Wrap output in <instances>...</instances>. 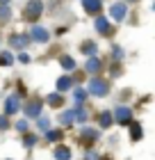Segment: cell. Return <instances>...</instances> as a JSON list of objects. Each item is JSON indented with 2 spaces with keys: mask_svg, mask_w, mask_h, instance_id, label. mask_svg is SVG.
Segmentation results:
<instances>
[{
  "mask_svg": "<svg viewBox=\"0 0 155 160\" xmlns=\"http://www.w3.org/2000/svg\"><path fill=\"white\" fill-rule=\"evenodd\" d=\"M43 12V5L39 2V0H32V2H27V9H25V16L30 21H36L39 18V14Z\"/></svg>",
  "mask_w": 155,
  "mask_h": 160,
  "instance_id": "1",
  "label": "cell"
},
{
  "mask_svg": "<svg viewBox=\"0 0 155 160\" xmlns=\"http://www.w3.org/2000/svg\"><path fill=\"white\" fill-rule=\"evenodd\" d=\"M109 14H112V18L123 21L125 14H128V7H125V2H114L112 7H109Z\"/></svg>",
  "mask_w": 155,
  "mask_h": 160,
  "instance_id": "2",
  "label": "cell"
},
{
  "mask_svg": "<svg viewBox=\"0 0 155 160\" xmlns=\"http://www.w3.org/2000/svg\"><path fill=\"white\" fill-rule=\"evenodd\" d=\"M30 37H32V39H36V41H48V30H43V28L34 25L32 30H30Z\"/></svg>",
  "mask_w": 155,
  "mask_h": 160,
  "instance_id": "3",
  "label": "cell"
},
{
  "mask_svg": "<svg viewBox=\"0 0 155 160\" xmlns=\"http://www.w3.org/2000/svg\"><path fill=\"white\" fill-rule=\"evenodd\" d=\"M89 92H94V94H98V96H103V94L107 92V85L103 82V80H91V85H89Z\"/></svg>",
  "mask_w": 155,
  "mask_h": 160,
  "instance_id": "4",
  "label": "cell"
},
{
  "mask_svg": "<svg viewBox=\"0 0 155 160\" xmlns=\"http://www.w3.org/2000/svg\"><path fill=\"white\" fill-rule=\"evenodd\" d=\"M27 41H30V34H14V37L9 39V43H12V46H16V48H23Z\"/></svg>",
  "mask_w": 155,
  "mask_h": 160,
  "instance_id": "5",
  "label": "cell"
},
{
  "mask_svg": "<svg viewBox=\"0 0 155 160\" xmlns=\"http://www.w3.org/2000/svg\"><path fill=\"white\" fill-rule=\"evenodd\" d=\"M25 112H27V117H39V112H41V103H39V101H32V103H27Z\"/></svg>",
  "mask_w": 155,
  "mask_h": 160,
  "instance_id": "6",
  "label": "cell"
},
{
  "mask_svg": "<svg viewBox=\"0 0 155 160\" xmlns=\"http://www.w3.org/2000/svg\"><path fill=\"white\" fill-rule=\"evenodd\" d=\"M82 7L89 14H96V12L100 9V0H82Z\"/></svg>",
  "mask_w": 155,
  "mask_h": 160,
  "instance_id": "7",
  "label": "cell"
},
{
  "mask_svg": "<svg viewBox=\"0 0 155 160\" xmlns=\"http://www.w3.org/2000/svg\"><path fill=\"white\" fill-rule=\"evenodd\" d=\"M96 30L103 32V34H107V32H109V23H107V18H105V16H98V18H96Z\"/></svg>",
  "mask_w": 155,
  "mask_h": 160,
  "instance_id": "8",
  "label": "cell"
},
{
  "mask_svg": "<svg viewBox=\"0 0 155 160\" xmlns=\"http://www.w3.org/2000/svg\"><path fill=\"white\" fill-rule=\"evenodd\" d=\"M5 110L9 112V114H14V112H16V110H18V96H9V98H7Z\"/></svg>",
  "mask_w": 155,
  "mask_h": 160,
  "instance_id": "9",
  "label": "cell"
},
{
  "mask_svg": "<svg viewBox=\"0 0 155 160\" xmlns=\"http://www.w3.org/2000/svg\"><path fill=\"white\" fill-rule=\"evenodd\" d=\"M116 121L119 123H128L130 121V110L128 108H119V110H116Z\"/></svg>",
  "mask_w": 155,
  "mask_h": 160,
  "instance_id": "10",
  "label": "cell"
},
{
  "mask_svg": "<svg viewBox=\"0 0 155 160\" xmlns=\"http://www.w3.org/2000/svg\"><path fill=\"white\" fill-rule=\"evenodd\" d=\"M100 67H103V62H98L96 57H91V60L87 62V71H91V73H96V71H98Z\"/></svg>",
  "mask_w": 155,
  "mask_h": 160,
  "instance_id": "11",
  "label": "cell"
},
{
  "mask_svg": "<svg viewBox=\"0 0 155 160\" xmlns=\"http://www.w3.org/2000/svg\"><path fill=\"white\" fill-rule=\"evenodd\" d=\"M55 158H57V160H69V158H71V153H69V149L60 147V149L55 151Z\"/></svg>",
  "mask_w": 155,
  "mask_h": 160,
  "instance_id": "12",
  "label": "cell"
},
{
  "mask_svg": "<svg viewBox=\"0 0 155 160\" xmlns=\"http://www.w3.org/2000/svg\"><path fill=\"white\" fill-rule=\"evenodd\" d=\"M71 87V78H60V82H57V89L64 92V89H69Z\"/></svg>",
  "mask_w": 155,
  "mask_h": 160,
  "instance_id": "13",
  "label": "cell"
},
{
  "mask_svg": "<svg viewBox=\"0 0 155 160\" xmlns=\"http://www.w3.org/2000/svg\"><path fill=\"white\" fill-rule=\"evenodd\" d=\"M96 50H98V48H96V43H91V41H87L82 46V53H87V55H94Z\"/></svg>",
  "mask_w": 155,
  "mask_h": 160,
  "instance_id": "14",
  "label": "cell"
},
{
  "mask_svg": "<svg viewBox=\"0 0 155 160\" xmlns=\"http://www.w3.org/2000/svg\"><path fill=\"white\" fill-rule=\"evenodd\" d=\"M109 117H112V114H109V112H103V114H100V126H103V128L112 123V119H109Z\"/></svg>",
  "mask_w": 155,
  "mask_h": 160,
  "instance_id": "15",
  "label": "cell"
},
{
  "mask_svg": "<svg viewBox=\"0 0 155 160\" xmlns=\"http://www.w3.org/2000/svg\"><path fill=\"white\" fill-rule=\"evenodd\" d=\"M12 60H14L12 53H0V64H5V67H7V64H12Z\"/></svg>",
  "mask_w": 155,
  "mask_h": 160,
  "instance_id": "16",
  "label": "cell"
},
{
  "mask_svg": "<svg viewBox=\"0 0 155 160\" xmlns=\"http://www.w3.org/2000/svg\"><path fill=\"white\" fill-rule=\"evenodd\" d=\"M62 67H64V69H69V71H71L73 67H75V62H73V60H71V57H62Z\"/></svg>",
  "mask_w": 155,
  "mask_h": 160,
  "instance_id": "17",
  "label": "cell"
},
{
  "mask_svg": "<svg viewBox=\"0 0 155 160\" xmlns=\"http://www.w3.org/2000/svg\"><path fill=\"white\" fill-rule=\"evenodd\" d=\"M71 121H73V112H64V114H62V123H66V126H69Z\"/></svg>",
  "mask_w": 155,
  "mask_h": 160,
  "instance_id": "18",
  "label": "cell"
},
{
  "mask_svg": "<svg viewBox=\"0 0 155 160\" xmlns=\"http://www.w3.org/2000/svg\"><path fill=\"white\" fill-rule=\"evenodd\" d=\"M9 16V7L7 5H0V18H7Z\"/></svg>",
  "mask_w": 155,
  "mask_h": 160,
  "instance_id": "19",
  "label": "cell"
},
{
  "mask_svg": "<svg viewBox=\"0 0 155 160\" xmlns=\"http://www.w3.org/2000/svg\"><path fill=\"white\" fill-rule=\"evenodd\" d=\"M48 98H50V103H53V105H60V103H62L60 94H53V96H48Z\"/></svg>",
  "mask_w": 155,
  "mask_h": 160,
  "instance_id": "20",
  "label": "cell"
},
{
  "mask_svg": "<svg viewBox=\"0 0 155 160\" xmlns=\"http://www.w3.org/2000/svg\"><path fill=\"white\" fill-rule=\"evenodd\" d=\"M132 137H135V140H137V137H142V128H139L137 123L132 126Z\"/></svg>",
  "mask_w": 155,
  "mask_h": 160,
  "instance_id": "21",
  "label": "cell"
},
{
  "mask_svg": "<svg viewBox=\"0 0 155 160\" xmlns=\"http://www.w3.org/2000/svg\"><path fill=\"white\" fill-rule=\"evenodd\" d=\"M82 135L87 140H96V130H82Z\"/></svg>",
  "mask_w": 155,
  "mask_h": 160,
  "instance_id": "22",
  "label": "cell"
},
{
  "mask_svg": "<svg viewBox=\"0 0 155 160\" xmlns=\"http://www.w3.org/2000/svg\"><path fill=\"white\" fill-rule=\"evenodd\" d=\"M75 101H78V103H82V101H85V92H82V89L75 92Z\"/></svg>",
  "mask_w": 155,
  "mask_h": 160,
  "instance_id": "23",
  "label": "cell"
},
{
  "mask_svg": "<svg viewBox=\"0 0 155 160\" xmlns=\"http://www.w3.org/2000/svg\"><path fill=\"white\" fill-rule=\"evenodd\" d=\"M46 137H48V140H60V133H57V130H53V133H48Z\"/></svg>",
  "mask_w": 155,
  "mask_h": 160,
  "instance_id": "24",
  "label": "cell"
},
{
  "mask_svg": "<svg viewBox=\"0 0 155 160\" xmlns=\"http://www.w3.org/2000/svg\"><path fill=\"white\" fill-rule=\"evenodd\" d=\"M5 126H7V119H5V117H0V128H5Z\"/></svg>",
  "mask_w": 155,
  "mask_h": 160,
  "instance_id": "25",
  "label": "cell"
},
{
  "mask_svg": "<svg viewBox=\"0 0 155 160\" xmlns=\"http://www.w3.org/2000/svg\"><path fill=\"white\" fill-rule=\"evenodd\" d=\"M0 2H2V5H5V2H9V0H0Z\"/></svg>",
  "mask_w": 155,
  "mask_h": 160,
  "instance_id": "26",
  "label": "cell"
}]
</instances>
